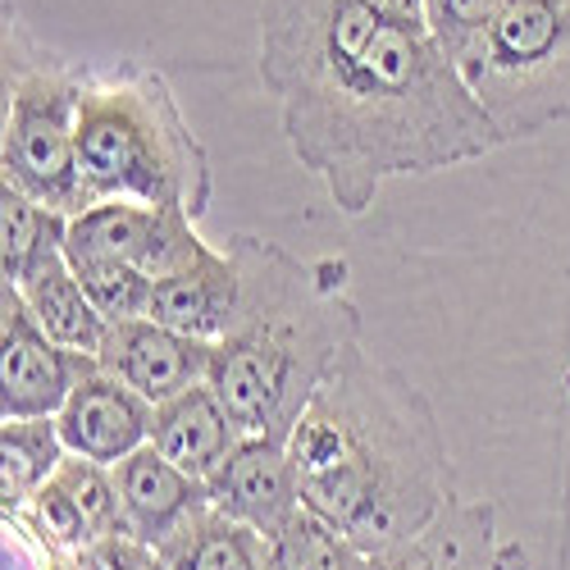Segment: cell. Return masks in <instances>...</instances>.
I'll return each mask as SVG.
<instances>
[{
  "label": "cell",
  "instance_id": "5b68a950",
  "mask_svg": "<svg viewBox=\"0 0 570 570\" xmlns=\"http://www.w3.org/2000/svg\"><path fill=\"white\" fill-rule=\"evenodd\" d=\"M87 69L41 51L23 32H6V137L0 169L23 197L60 215L91 210L78 174V101Z\"/></svg>",
  "mask_w": 570,
  "mask_h": 570
},
{
  "label": "cell",
  "instance_id": "6da1fadb",
  "mask_svg": "<svg viewBox=\"0 0 570 570\" xmlns=\"http://www.w3.org/2000/svg\"><path fill=\"white\" fill-rule=\"evenodd\" d=\"M261 82L343 215H365L389 178L502 147L420 0H261Z\"/></svg>",
  "mask_w": 570,
  "mask_h": 570
},
{
  "label": "cell",
  "instance_id": "7402d4cb",
  "mask_svg": "<svg viewBox=\"0 0 570 570\" xmlns=\"http://www.w3.org/2000/svg\"><path fill=\"white\" fill-rule=\"evenodd\" d=\"M51 557L60 561V570H147L160 552L147 548V543H137L132 534H110V539L87 543L73 557H60V552H51Z\"/></svg>",
  "mask_w": 570,
  "mask_h": 570
},
{
  "label": "cell",
  "instance_id": "8992f818",
  "mask_svg": "<svg viewBox=\"0 0 570 570\" xmlns=\"http://www.w3.org/2000/svg\"><path fill=\"white\" fill-rule=\"evenodd\" d=\"M461 78L502 141L570 119V0H511Z\"/></svg>",
  "mask_w": 570,
  "mask_h": 570
},
{
  "label": "cell",
  "instance_id": "7a4b0ae2",
  "mask_svg": "<svg viewBox=\"0 0 570 570\" xmlns=\"http://www.w3.org/2000/svg\"><path fill=\"white\" fill-rule=\"evenodd\" d=\"M302 502L370 557L456 498L434 402L393 365L352 347L288 434Z\"/></svg>",
  "mask_w": 570,
  "mask_h": 570
},
{
  "label": "cell",
  "instance_id": "ba28073f",
  "mask_svg": "<svg viewBox=\"0 0 570 570\" xmlns=\"http://www.w3.org/2000/svg\"><path fill=\"white\" fill-rule=\"evenodd\" d=\"M210 356H215V343L178 334V328L141 315V320H119L106 328L97 365L115 374L119 384H128L137 397H147L151 406H165L183 393H193L197 384H206Z\"/></svg>",
  "mask_w": 570,
  "mask_h": 570
},
{
  "label": "cell",
  "instance_id": "603a6c76",
  "mask_svg": "<svg viewBox=\"0 0 570 570\" xmlns=\"http://www.w3.org/2000/svg\"><path fill=\"white\" fill-rule=\"evenodd\" d=\"M147 570H169V566H165V561H160V557H156V561H151V566H147Z\"/></svg>",
  "mask_w": 570,
  "mask_h": 570
},
{
  "label": "cell",
  "instance_id": "2e32d148",
  "mask_svg": "<svg viewBox=\"0 0 570 570\" xmlns=\"http://www.w3.org/2000/svg\"><path fill=\"white\" fill-rule=\"evenodd\" d=\"M69 456L56 415L41 420H6L0 424V498L6 520L23 515V507L51 484V474Z\"/></svg>",
  "mask_w": 570,
  "mask_h": 570
},
{
  "label": "cell",
  "instance_id": "52a82bcc",
  "mask_svg": "<svg viewBox=\"0 0 570 570\" xmlns=\"http://www.w3.org/2000/svg\"><path fill=\"white\" fill-rule=\"evenodd\" d=\"M0 338H6V389H0L6 420L60 415L69 393L97 370V356L69 352L46 334L14 283H6V293H0Z\"/></svg>",
  "mask_w": 570,
  "mask_h": 570
},
{
  "label": "cell",
  "instance_id": "3957f363",
  "mask_svg": "<svg viewBox=\"0 0 570 570\" xmlns=\"http://www.w3.org/2000/svg\"><path fill=\"white\" fill-rule=\"evenodd\" d=\"M237 311L210 356L215 397L243 434L288 443L338 361L361 347V311L343 293V261H297L269 237L237 233Z\"/></svg>",
  "mask_w": 570,
  "mask_h": 570
},
{
  "label": "cell",
  "instance_id": "7c38bea8",
  "mask_svg": "<svg viewBox=\"0 0 570 570\" xmlns=\"http://www.w3.org/2000/svg\"><path fill=\"white\" fill-rule=\"evenodd\" d=\"M110 470H115V484H119L128 534L156 552L169 539H178L197 515L210 511V489L202 480H193L187 470H178L174 461H165L151 443Z\"/></svg>",
  "mask_w": 570,
  "mask_h": 570
},
{
  "label": "cell",
  "instance_id": "8fae6325",
  "mask_svg": "<svg viewBox=\"0 0 570 570\" xmlns=\"http://www.w3.org/2000/svg\"><path fill=\"white\" fill-rule=\"evenodd\" d=\"M151 420H156V406L147 397H137L128 384H119L115 374H106L101 365L69 393V402L56 415L65 448L101 465H119L147 448Z\"/></svg>",
  "mask_w": 570,
  "mask_h": 570
},
{
  "label": "cell",
  "instance_id": "44dd1931",
  "mask_svg": "<svg viewBox=\"0 0 570 570\" xmlns=\"http://www.w3.org/2000/svg\"><path fill=\"white\" fill-rule=\"evenodd\" d=\"M420 6H424V19H430L439 46L448 51V60L456 69H465L484 51L489 32L502 23L511 0H420Z\"/></svg>",
  "mask_w": 570,
  "mask_h": 570
},
{
  "label": "cell",
  "instance_id": "9c48e42d",
  "mask_svg": "<svg viewBox=\"0 0 570 570\" xmlns=\"http://www.w3.org/2000/svg\"><path fill=\"white\" fill-rule=\"evenodd\" d=\"M370 570H530L520 543L498 539L493 502L452 498L430 525L370 557Z\"/></svg>",
  "mask_w": 570,
  "mask_h": 570
},
{
  "label": "cell",
  "instance_id": "30bf717a",
  "mask_svg": "<svg viewBox=\"0 0 570 570\" xmlns=\"http://www.w3.org/2000/svg\"><path fill=\"white\" fill-rule=\"evenodd\" d=\"M206 489H210V507L219 515L256 530L261 539L278 534L306 507L288 443L256 439V434H247L233 448V456L210 474Z\"/></svg>",
  "mask_w": 570,
  "mask_h": 570
},
{
  "label": "cell",
  "instance_id": "277c9868",
  "mask_svg": "<svg viewBox=\"0 0 570 570\" xmlns=\"http://www.w3.org/2000/svg\"><path fill=\"white\" fill-rule=\"evenodd\" d=\"M78 174L91 206L141 202L202 219L215 193L210 156L183 119L169 78L141 65L87 73L78 101Z\"/></svg>",
  "mask_w": 570,
  "mask_h": 570
},
{
  "label": "cell",
  "instance_id": "ac0fdd59",
  "mask_svg": "<svg viewBox=\"0 0 570 570\" xmlns=\"http://www.w3.org/2000/svg\"><path fill=\"white\" fill-rule=\"evenodd\" d=\"M0 206H6V283L23 288L32 274L56 265L65 256L69 215L23 197L19 187H0Z\"/></svg>",
  "mask_w": 570,
  "mask_h": 570
},
{
  "label": "cell",
  "instance_id": "d6986e66",
  "mask_svg": "<svg viewBox=\"0 0 570 570\" xmlns=\"http://www.w3.org/2000/svg\"><path fill=\"white\" fill-rule=\"evenodd\" d=\"M265 557L269 570H370V552L311 507H302L278 534L265 539Z\"/></svg>",
  "mask_w": 570,
  "mask_h": 570
},
{
  "label": "cell",
  "instance_id": "9a60e30c",
  "mask_svg": "<svg viewBox=\"0 0 570 570\" xmlns=\"http://www.w3.org/2000/svg\"><path fill=\"white\" fill-rule=\"evenodd\" d=\"M19 297L28 302L32 320H37L60 347L87 352V356L101 352L110 320H106L97 306H91V297L82 293V283H78V274L69 269L65 256H60L56 265H46L41 274H32L23 288H19Z\"/></svg>",
  "mask_w": 570,
  "mask_h": 570
},
{
  "label": "cell",
  "instance_id": "e0dca14e",
  "mask_svg": "<svg viewBox=\"0 0 570 570\" xmlns=\"http://www.w3.org/2000/svg\"><path fill=\"white\" fill-rule=\"evenodd\" d=\"M160 561L169 570H269L265 539L237 520L219 515L215 507L197 515L178 539L160 548Z\"/></svg>",
  "mask_w": 570,
  "mask_h": 570
},
{
  "label": "cell",
  "instance_id": "ffe728a7",
  "mask_svg": "<svg viewBox=\"0 0 570 570\" xmlns=\"http://www.w3.org/2000/svg\"><path fill=\"white\" fill-rule=\"evenodd\" d=\"M65 261L78 274V283H82V293L91 297V306H97L110 324L147 315L156 283L141 274L137 265L115 261V256H65Z\"/></svg>",
  "mask_w": 570,
  "mask_h": 570
},
{
  "label": "cell",
  "instance_id": "4fadbf2b",
  "mask_svg": "<svg viewBox=\"0 0 570 570\" xmlns=\"http://www.w3.org/2000/svg\"><path fill=\"white\" fill-rule=\"evenodd\" d=\"M243 439H247L243 424L228 415V406L215 397L210 384H197L193 393L156 406L151 420V448L202 484L233 456V448Z\"/></svg>",
  "mask_w": 570,
  "mask_h": 570
},
{
  "label": "cell",
  "instance_id": "5bb4252c",
  "mask_svg": "<svg viewBox=\"0 0 570 570\" xmlns=\"http://www.w3.org/2000/svg\"><path fill=\"white\" fill-rule=\"evenodd\" d=\"M237 311V261L219 247H210L197 265H187L151 288L147 320L169 324L178 334H193L206 343H219Z\"/></svg>",
  "mask_w": 570,
  "mask_h": 570
}]
</instances>
